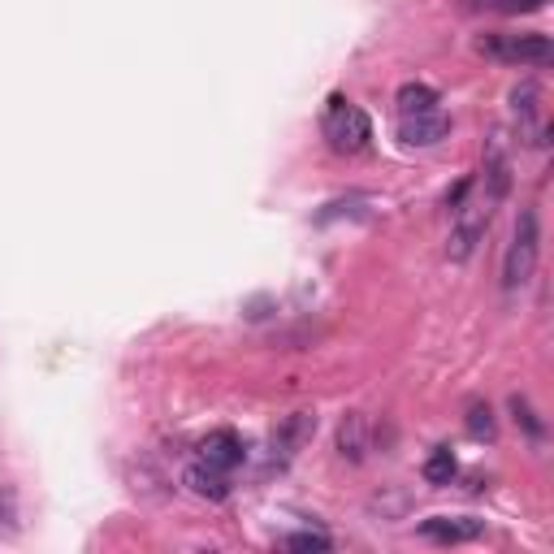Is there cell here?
<instances>
[{
    "mask_svg": "<svg viewBox=\"0 0 554 554\" xmlns=\"http://www.w3.org/2000/svg\"><path fill=\"white\" fill-rule=\"evenodd\" d=\"M537 256H542V226H537L533 208H520L516 217V234L503 256V290H524L537 273Z\"/></svg>",
    "mask_w": 554,
    "mask_h": 554,
    "instance_id": "cell-1",
    "label": "cell"
},
{
    "mask_svg": "<svg viewBox=\"0 0 554 554\" xmlns=\"http://www.w3.org/2000/svg\"><path fill=\"white\" fill-rule=\"evenodd\" d=\"M325 139L329 148L342 152V156H355L368 148V139H373V122H368L364 109H355L342 96H329V113H325Z\"/></svg>",
    "mask_w": 554,
    "mask_h": 554,
    "instance_id": "cell-2",
    "label": "cell"
},
{
    "mask_svg": "<svg viewBox=\"0 0 554 554\" xmlns=\"http://www.w3.org/2000/svg\"><path fill=\"white\" fill-rule=\"evenodd\" d=\"M477 48L494 61H511V65H546L554 57L546 35H481Z\"/></svg>",
    "mask_w": 554,
    "mask_h": 554,
    "instance_id": "cell-3",
    "label": "cell"
},
{
    "mask_svg": "<svg viewBox=\"0 0 554 554\" xmlns=\"http://www.w3.org/2000/svg\"><path fill=\"white\" fill-rule=\"evenodd\" d=\"M490 200L485 204H455V221H451V243H446V256L451 260H468L477 252V243L490 230Z\"/></svg>",
    "mask_w": 554,
    "mask_h": 554,
    "instance_id": "cell-4",
    "label": "cell"
},
{
    "mask_svg": "<svg viewBox=\"0 0 554 554\" xmlns=\"http://www.w3.org/2000/svg\"><path fill=\"white\" fill-rule=\"evenodd\" d=\"M446 135H451V117H446L442 109L403 117V126H399V139L407 143V148H433V143H442Z\"/></svg>",
    "mask_w": 554,
    "mask_h": 554,
    "instance_id": "cell-5",
    "label": "cell"
},
{
    "mask_svg": "<svg viewBox=\"0 0 554 554\" xmlns=\"http://www.w3.org/2000/svg\"><path fill=\"white\" fill-rule=\"evenodd\" d=\"M420 533H425L429 542L459 546V542L481 537L485 533V520H472V516H433V520H420Z\"/></svg>",
    "mask_w": 554,
    "mask_h": 554,
    "instance_id": "cell-6",
    "label": "cell"
},
{
    "mask_svg": "<svg viewBox=\"0 0 554 554\" xmlns=\"http://www.w3.org/2000/svg\"><path fill=\"white\" fill-rule=\"evenodd\" d=\"M200 459H204V464H213V468H221V472H230V468H239L247 459V446H243V438L234 429H217V433H208V438L200 442Z\"/></svg>",
    "mask_w": 554,
    "mask_h": 554,
    "instance_id": "cell-7",
    "label": "cell"
},
{
    "mask_svg": "<svg viewBox=\"0 0 554 554\" xmlns=\"http://www.w3.org/2000/svg\"><path fill=\"white\" fill-rule=\"evenodd\" d=\"M182 485H187V490H191L195 498H208V503H226L230 490H234L226 472L213 468V464H204V459H200V464H191V468H187V477H182Z\"/></svg>",
    "mask_w": 554,
    "mask_h": 554,
    "instance_id": "cell-8",
    "label": "cell"
},
{
    "mask_svg": "<svg viewBox=\"0 0 554 554\" xmlns=\"http://www.w3.org/2000/svg\"><path fill=\"white\" fill-rule=\"evenodd\" d=\"M312 433H316V412H290L282 425L273 429V446L282 455H299L303 446L312 442Z\"/></svg>",
    "mask_w": 554,
    "mask_h": 554,
    "instance_id": "cell-9",
    "label": "cell"
},
{
    "mask_svg": "<svg viewBox=\"0 0 554 554\" xmlns=\"http://www.w3.org/2000/svg\"><path fill=\"white\" fill-rule=\"evenodd\" d=\"M364 451H368V420L360 412H347L338 425V455L351 459V464H360Z\"/></svg>",
    "mask_w": 554,
    "mask_h": 554,
    "instance_id": "cell-10",
    "label": "cell"
},
{
    "mask_svg": "<svg viewBox=\"0 0 554 554\" xmlns=\"http://www.w3.org/2000/svg\"><path fill=\"white\" fill-rule=\"evenodd\" d=\"M394 104H399L403 117H416V113H433L438 109V91H433L429 83H403L399 96H394Z\"/></svg>",
    "mask_w": 554,
    "mask_h": 554,
    "instance_id": "cell-11",
    "label": "cell"
},
{
    "mask_svg": "<svg viewBox=\"0 0 554 554\" xmlns=\"http://www.w3.org/2000/svg\"><path fill=\"white\" fill-rule=\"evenodd\" d=\"M459 477V459H455V451L451 446H438L429 459H425V481L429 485H451Z\"/></svg>",
    "mask_w": 554,
    "mask_h": 554,
    "instance_id": "cell-12",
    "label": "cell"
},
{
    "mask_svg": "<svg viewBox=\"0 0 554 554\" xmlns=\"http://www.w3.org/2000/svg\"><path fill=\"white\" fill-rule=\"evenodd\" d=\"M537 100H542L537 83H520V87H511V109H516L520 122H533V117H537Z\"/></svg>",
    "mask_w": 554,
    "mask_h": 554,
    "instance_id": "cell-13",
    "label": "cell"
},
{
    "mask_svg": "<svg viewBox=\"0 0 554 554\" xmlns=\"http://www.w3.org/2000/svg\"><path fill=\"white\" fill-rule=\"evenodd\" d=\"M468 433L472 438H485V442H494V412H490V403H472L468 407Z\"/></svg>",
    "mask_w": 554,
    "mask_h": 554,
    "instance_id": "cell-14",
    "label": "cell"
},
{
    "mask_svg": "<svg viewBox=\"0 0 554 554\" xmlns=\"http://www.w3.org/2000/svg\"><path fill=\"white\" fill-rule=\"evenodd\" d=\"M286 550H299V554H321V550H329V537L325 533H290L286 537Z\"/></svg>",
    "mask_w": 554,
    "mask_h": 554,
    "instance_id": "cell-15",
    "label": "cell"
},
{
    "mask_svg": "<svg viewBox=\"0 0 554 554\" xmlns=\"http://www.w3.org/2000/svg\"><path fill=\"white\" fill-rule=\"evenodd\" d=\"M0 529H5V533H18V494H13L9 485L0 490Z\"/></svg>",
    "mask_w": 554,
    "mask_h": 554,
    "instance_id": "cell-16",
    "label": "cell"
},
{
    "mask_svg": "<svg viewBox=\"0 0 554 554\" xmlns=\"http://www.w3.org/2000/svg\"><path fill=\"white\" fill-rule=\"evenodd\" d=\"M511 412H516V420H520V425H524V429H529V433H533V438H542V433H546V429H542V420H537V416H533V407H529V399H520V394H511Z\"/></svg>",
    "mask_w": 554,
    "mask_h": 554,
    "instance_id": "cell-17",
    "label": "cell"
},
{
    "mask_svg": "<svg viewBox=\"0 0 554 554\" xmlns=\"http://www.w3.org/2000/svg\"><path fill=\"white\" fill-rule=\"evenodd\" d=\"M494 9H503V13H533V9H546V0H498Z\"/></svg>",
    "mask_w": 554,
    "mask_h": 554,
    "instance_id": "cell-18",
    "label": "cell"
},
{
    "mask_svg": "<svg viewBox=\"0 0 554 554\" xmlns=\"http://www.w3.org/2000/svg\"><path fill=\"white\" fill-rule=\"evenodd\" d=\"M498 0H468V9H494Z\"/></svg>",
    "mask_w": 554,
    "mask_h": 554,
    "instance_id": "cell-19",
    "label": "cell"
}]
</instances>
